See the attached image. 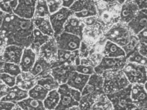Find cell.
Wrapping results in <instances>:
<instances>
[{
  "instance_id": "6da1fadb",
  "label": "cell",
  "mask_w": 147,
  "mask_h": 110,
  "mask_svg": "<svg viewBox=\"0 0 147 110\" xmlns=\"http://www.w3.org/2000/svg\"><path fill=\"white\" fill-rule=\"evenodd\" d=\"M34 29L33 19H23L14 14H5L0 30L5 47L15 45L25 48L30 47L31 44Z\"/></svg>"
},
{
  "instance_id": "7a4b0ae2",
  "label": "cell",
  "mask_w": 147,
  "mask_h": 110,
  "mask_svg": "<svg viewBox=\"0 0 147 110\" xmlns=\"http://www.w3.org/2000/svg\"><path fill=\"white\" fill-rule=\"evenodd\" d=\"M104 79L101 75L94 74L90 76L87 83L81 92L79 106L81 110H90L93 104L101 95L103 90Z\"/></svg>"
},
{
  "instance_id": "3957f363",
  "label": "cell",
  "mask_w": 147,
  "mask_h": 110,
  "mask_svg": "<svg viewBox=\"0 0 147 110\" xmlns=\"http://www.w3.org/2000/svg\"><path fill=\"white\" fill-rule=\"evenodd\" d=\"M101 76L104 79L103 90L105 94L119 91L130 84L122 70L106 71Z\"/></svg>"
},
{
  "instance_id": "277c9868",
  "label": "cell",
  "mask_w": 147,
  "mask_h": 110,
  "mask_svg": "<svg viewBox=\"0 0 147 110\" xmlns=\"http://www.w3.org/2000/svg\"><path fill=\"white\" fill-rule=\"evenodd\" d=\"M131 84L115 93L106 94L114 110H132L137 108L131 98Z\"/></svg>"
},
{
  "instance_id": "5b68a950",
  "label": "cell",
  "mask_w": 147,
  "mask_h": 110,
  "mask_svg": "<svg viewBox=\"0 0 147 110\" xmlns=\"http://www.w3.org/2000/svg\"><path fill=\"white\" fill-rule=\"evenodd\" d=\"M128 27L120 23L113 26L105 34V38L122 47L129 43L131 36Z\"/></svg>"
},
{
  "instance_id": "8992f818",
  "label": "cell",
  "mask_w": 147,
  "mask_h": 110,
  "mask_svg": "<svg viewBox=\"0 0 147 110\" xmlns=\"http://www.w3.org/2000/svg\"><path fill=\"white\" fill-rule=\"evenodd\" d=\"M130 84L147 83V67L132 63H127L122 70Z\"/></svg>"
},
{
  "instance_id": "52a82bcc",
  "label": "cell",
  "mask_w": 147,
  "mask_h": 110,
  "mask_svg": "<svg viewBox=\"0 0 147 110\" xmlns=\"http://www.w3.org/2000/svg\"><path fill=\"white\" fill-rule=\"evenodd\" d=\"M69 9L74 13V16L80 19L94 17L97 14L94 1H75Z\"/></svg>"
},
{
  "instance_id": "ba28073f",
  "label": "cell",
  "mask_w": 147,
  "mask_h": 110,
  "mask_svg": "<svg viewBox=\"0 0 147 110\" xmlns=\"http://www.w3.org/2000/svg\"><path fill=\"white\" fill-rule=\"evenodd\" d=\"M73 15L74 13L70 9L62 7L58 11L49 16V19L54 32V37L63 32L65 23Z\"/></svg>"
},
{
  "instance_id": "9c48e42d",
  "label": "cell",
  "mask_w": 147,
  "mask_h": 110,
  "mask_svg": "<svg viewBox=\"0 0 147 110\" xmlns=\"http://www.w3.org/2000/svg\"><path fill=\"white\" fill-rule=\"evenodd\" d=\"M55 38L58 49L74 52L80 47L82 39L74 35L63 32Z\"/></svg>"
},
{
  "instance_id": "30bf717a",
  "label": "cell",
  "mask_w": 147,
  "mask_h": 110,
  "mask_svg": "<svg viewBox=\"0 0 147 110\" xmlns=\"http://www.w3.org/2000/svg\"><path fill=\"white\" fill-rule=\"evenodd\" d=\"M126 63L125 57L111 58L103 57L98 64L94 67V71L95 74L101 75L106 71L122 70Z\"/></svg>"
},
{
  "instance_id": "8fae6325",
  "label": "cell",
  "mask_w": 147,
  "mask_h": 110,
  "mask_svg": "<svg viewBox=\"0 0 147 110\" xmlns=\"http://www.w3.org/2000/svg\"><path fill=\"white\" fill-rule=\"evenodd\" d=\"M147 83L131 84V98L137 108L147 109Z\"/></svg>"
},
{
  "instance_id": "7c38bea8",
  "label": "cell",
  "mask_w": 147,
  "mask_h": 110,
  "mask_svg": "<svg viewBox=\"0 0 147 110\" xmlns=\"http://www.w3.org/2000/svg\"><path fill=\"white\" fill-rule=\"evenodd\" d=\"M36 1L19 0L13 14L20 18L31 20L34 18Z\"/></svg>"
},
{
  "instance_id": "4fadbf2b",
  "label": "cell",
  "mask_w": 147,
  "mask_h": 110,
  "mask_svg": "<svg viewBox=\"0 0 147 110\" xmlns=\"http://www.w3.org/2000/svg\"><path fill=\"white\" fill-rule=\"evenodd\" d=\"M57 90L60 95V101L55 110H67L74 106L79 105V102L74 99L70 93V87L66 83L60 85Z\"/></svg>"
},
{
  "instance_id": "5bb4252c",
  "label": "cell",
  "mask_w": 147,
  "mask_h": 110,
  "mask_svg": "<svg viewBox=\"0 0 147 110\" xmlns=\"http://www.w3.org/2000/svg\"><path fill=\"white\" fill-rule=\"evenodd\" d=\"M75 71V65L63 64L52 67L50 74L60 85L67 83L68 79Z\"/></svg>"
},
{
  "instance_id": "9a60e30c",
  "label": "cell",
  "mask_w": 147,
  "mask_h": 110,
  "mask_svg": "<svg viewBox=\"0 0 147 110\" xmlns=\"http://www.w3.org/2000/svg\"><path fill=\"white\" fill-rule=\"evenodd\" d=\"M57 51L58 48L55 37H51L49 40L40 48L37 56L42 57L51 63L56 60Z\"/></svg>"
},
{
  "instance_id": "2e32d148",
  "label": "cell",
  "mask_w": 147,
  "mask_h": 110,
  "mask_svg": "<svg viewBox=\"0 0 147 110\" xmlns=\"http://www.w3.org/2000/svg\"><path fill=\"white\" fill-rule=\"evenodd\" d=\"M130 31L135 35L147 28V10L139 11L136 17L127 24Z\"/></svg>"
},
{
  "instance_id": "e0dca14e",
  "label": "cell",
  "mask_w": 147,
  "mask_h": 110,
  "mask_svg": "<svg viewBox=\"0 0 147 110\" xmlns=\"http://www.w3.org/2000/svg\"><path fill=\"white\" fill-rule=\"evenodd\" d=\"M24 48L15 45L7 46L2 52V58L5 63L19 65Z\"/></svg>"
},
{
  "instance_id": "ac0fdd59",
  "label": "cell",
  "mask_w": 147,
  "mask_h": 110,
  "mask_svg": "<svg viewBox=\"0 0 147 110\" xmlns=\"http://www.w3.org/2000/svg\"><path fill=\"white\" fill-rule=\"evenodd\" d=\"M139 11L134 1H125L120 10L119 18L121 23L128 24L136 17Z\"/></svg>"
},
{
  "instance_id": "d6986e66",
  "label": "cell",
  "mask_w": 147,
  "mask_h": 110,
  "mask_svg": "<svg viewBox=\"0 0 147 110\" xmlns=\"http://www.w3.org/2000/svg\"><path fill=\"white\" fill-rule=\"evenodd\" d=\"M85 27V24L80 19L73 15L69 18L65 23L63 32L76 36L82 40Z\"/></svg>"
},
{
  "instance_id": "ffe728a7",
  "label": "cell",
  "mask_w": 147,
  "mask_h": 110,
  "mask_svg": "<svg viewBox=\"0 0 147 110\" xmlns=\"http://www.w3.org/2000/svg\"><path fill=\"white\" fill-rule=\"evenodd\" d=\"M79 57V50L69 52L58 49L56 60L51 63V68L61 65H74L76 59Z\"/></svg>"
},
{
  "instance_id": "44dd1931",
  "label": "cell",
  "mask_w": 147,
  "mask_h": 110,
  "mask_svg": "<svg viewBox=\"0 0 147 110\" xmlns=\"http://www.w3.org/2000/svg\"><path fill=\"white\" fill-rule=\"evenodd\" d=\"M37 58V54L30 48H25L20 63L22 72L28 73L32 69Z\"/></svg>"
},
{
  "instance_id": "7402d4cb",
  "label": "cell",
  "mask_w": 147,
  "mask_h": 110,
  "mask_svg": "<svg viewBox=\"0 0 147 110\" xmlns=\"http://www.w3.org/2000/svg\"><path fill=\"white\" fill-rule=\"evenodd\" d=\"M51 65L44 58L37 56L36 60L30 74L35 78H37L50 73Z\"/></svg>"
},
{
  "instance_id": "603a6c76",
  "label": "cell",
  "mask_w": 147,
  "mask_h": 110,
  "mask_svg": "<svg viewBox=\"0 0 147 110\" xmlns=\"http://www.w3.org/2000/svg\"><path fill=\"white\" fill-rule=\"evenodd\" d=\"M28 97V91L23 90L15 85L12 87L7 88V93L2 98L1 101L11 102L16 105Z\"/></svg>"
},
{
  "instance_id": "cb8c5ba5",
  "label": "cell",
  "mask_w": 147,
  "mask_h": 110,
  "mask_svg": "<svg viewBox=\"0 0 147 110\" xmlns=\"http://www.w3.org/2000/svg\"><path fill=\"white\" fill-rule=\"evenodd\" d=\"M90 76L74 71L68 79L66 84L72 88L82 92L88 82Z\"/></svg>"
},
{
  "instance_id": "d4e9b609",
  "label": "cell",
  "mask_w": 147,
  "mask_h": 110,
  "mask_svg": "<svg viewBox=\"0 0 147 110\" xmlns=\"http://www.w3.org/2000/svg\"><path fill=\"white\" fill-rule=\"evenodd\" d=\"M104 57L118 58L125 57V52L121 47L110 41L107 40L102 51Z\"/></svg>"
},
{
  "instance_id": "484cf974",
  "label": "cell",
  "mask_w": 147,
  "mask_h": 110,
  "mask_svg": "<svg viewBox=\"0 0 147 110\" xmlns=\"http://www.w3.org/2000/svg\"><path fill=\"white\" fill-rule=\"evenodd\" d=\"M35 28L42 34L50 37L54 36V32L50 22L49 17L34 18L33 19Z\"/></svg>"
},
{
  "instance_id": "4316f807",
  "label": "cell",
  "mask_w": 147,
  "mask_h": 110,
  "mask_svg": "<svg viewBox=\"0 0 147 110\" xmlns=\"http://www.w3.org/2000/svg\"><path fill=\"white\" fill-rule=\"evenodd\" d=\"M36 84V80L30 72H22L16 77V85L23 90L28 91Z\"/></svg>"
},
{
  "instance_id": "83f0119b",
  "label": "cell",
  "mask_w": 147,
  "mask_h": 110,
  "mask_svg": "<svg viewBox=\"0 0 147 110\" xmlns=\"http://www.w3.org/2000/svg\"><path fill=\"white\" fill-rule=\"evenodd\" d=\"M50 38L48 36L44 35L35 28L33 31V40L29 48L34 51L37 55L40 48L47 42Z\"/></svg>"
},
{
  "instance_id": "f1b7e54d",
  "label": "cell",
  "mask_w": 147,
  "mask_h": 110,
  "mask_svg": "<svg viewBox=\"0 0 147 110\" xmlns=\"http://www.w3.org/2000/svg\"><path fill=\"white\" fill-rule=\"evenodd\" d=\"M36 79L37 84L42 86L49 92L58 89L60 86V84L54 79L50 73Z\"/></svg>"
},
{
  "instance_id": "f546056e",
  "label": "cell",
  "mask_w": 147,
  "mask_h": 110,
  "mask_svg": "<svg viewBox=\"0 0 147 110\" xmlns=\"http://www.w3.org/2000/svg\"><path fill=\"white\" fill-rule=\"evenodd\" d=\"M60 99V95L57 89L49 91L43 101L46 110H55L59 104Z\"/></svg>"
},
{
  "instance_id": "4dcf8cb0",
  "label": "cell",
  "mask_w": 147,
  "mask_h": 110,
  "mask_svg": "<svg viewBox=\"0 0 147 110\" xmlns=\"http://www.w3.org/2000/svg\"><path fill=\"white\" fill-rule=\"evenodd\" d=\"M23 110H46L43 101L34 99L28 97L18 103Z\"/></svg>"
},
{
  "instance_id": "1f68e13d",
  "label": "cell",
  "mask_w": 147,
  "mask_h": 110,
  "mask_svg": "<svg viewBox=\"0 0 147 110\" xmlns=\"http://www.w3.org/2000/svg\"><path fill=\"white\" fill-rule=\"evenodd\" d=\"M91 110H114L113 107L105 94L99 96L94 102Z\"/></svg>"
},
{
  "instance_id": "d6a6232c",
  "label": "cell",
  "mask_w": 147,
  "mask_h": 110,
  "mask_svg": "<svg viewBox=\"0 0 147 110\" xmlns=\"http://www.w3.org/2000/svg\"><path fill=\"white\" fill-rule=\"evenodd\" d=\"M49 92L42 87L36 84L28 91V96L34 99L43 101Z\"/></svg>"
},
{
  "instance_id": "836d02e7",
  "label": "cell",
  "mask_w": 147,
  "mask_h": 110,
  "mask_svg": "<svg viewBox=\"0 0 147 110\" xmlns=\"http://www.w3.org/2000/svg\"><path fill=\"white\" fill-rule=\"evenodd\" d=\"M50 15L46 1H36L34 18L49 17Z\"/></svg>"
},
{
  "instance_id": "e575fe53",
  "label": "cell",
  "mask_w": 147,
  "mask_h": 110,
  "mask_svg": "<svg viewBox=\"0 0 147 110\" xmlns=\"http://www.w3.org/2000/svg\"><path fill=\"white\" fill-rule=\"evenodd\" d=\"M138 48L128 56L125 57L126 63H135L147 67V58L142 56L139 54L138 50Z\"/></svg>"
},
{
  "instance_id": "d590c367",
  "label": "cell",
  "mask_w": 147,
  "mask_h": 110,
  "mask_svg": "<svg viewBox=\"0 0 147 110\" xmlns=\"http://www.w3.org/2000/svg\"><path fill=\"white\" fill-rule=\"evenodd\" d=\"M18 3V1H0V10L5 14L12 15Z\"/></svg>"
},
{
  "instance_id": "8d00e7d4",
  "label": "cell",
  "mask_w": 147,
  "mask_h": 110,
  "mask_svg": "<svg viewBox=\"0 0 147 110\" xmlns=\"http://www.w3.org/2000/svg\"><path fill=\"white\" fill-rule=\"evenodd\" d=\"M3 73L16 77L22 73V71L19 65L13 63H5L3 67Z\"/></svg>"
},
{
  "instance_id": "74e56055",
  "label": "cell",
  "mask_w": 147,
  "mask_h": 110,
  "mask_svg": "<svg viewBox=\"0 0 147 110\" xmlns=\"http://www.w3.org/2000/svg\"><path fill=\"white\" fill-rule=\"evenodd\" d=\"M139 43L138 39L135 36L132 35L131 38L128 44L122 47V48L125 52V57L128 56L131 53L134 51L138 47Z\"/></svg>"
},
{
  "instance_id": "f35d334b",
  "label": "cell",
  "mask_w": 147,
  "mask_h": 110,
  "mask_svg": "<svg viewBox=\"0 0 147 110\" xmlns=\"http://www.w3.org/2000/svg\"><path fill=\"white\" fill-rule=\"evenodd\" d=\"M94 68V66H85L80 64L75 66V71L83 75L91 76L95 74Z\"/></svg>"
},
{
  "instance_id": "ab89813d",
  "label": "cell",
  "mask_w": 147,
  "mask_h": 110,
  "mask_svg": "<svg viewBox=\"0 0 147 110\" xmlns=\"http://www.w3.org/2000/svg\"><path fill=\"white\" fill-rule=\"evenodd\" d=\"M0 80L8 87H12L16 85V77L6 73L0 74Z\"/></svg>"
},
{
  "instance_id": "60d3db41",
  "label": "cell",
  "mask_w": 147,
  "mask_h": 110,
  "mask_svg": "<svg viewBox=\"0 0 147 110\" xmlns=\"http://www.w3.org/2000/svg\"><path fill=\"white\" fill-rule=\"evenodd\" d=\"M51 15L58 11L62 7V1H46Z\"/></svg>"
},
{
  "instance_id": "b9f144b4",
  "label": "cell",
  "mask_w": 147,
  "mask_h": 110,
  "mask_svg": "<svg viewBox=\"0 0 147 110\" xmlns=\"http://www.w3.org/2000/svg\"><path fill=\"white\" fill-rule=\"evenodd\" d=\"M136 37L139 43L147 44V28L139 32Z\"/></svg>"
},
{
  "instance_id": "7bdbcfd3",
  "label": "cell",
  "mask_w": 147,
  "mask_h": 110,
  "mask_svg": "<svg viewBox=\"0 0 147 110\" xmlns=\"http://www.w3.org/2000/svg\"><path fill=\"white\" fill-rule=\"evenodd\" d=\"M15 104L5 101H0V110H12Z\"/></svg>"
},
{
  "instance_id": "ee69618b",
  "label": "cell",
  "mask_w": 147,
  "mask_h": 110,
  "mask_svg": "<svg viewBox=\"0 0 147 110\" xmlns=\"http://www.w3.org/2000/svg\"><path fill=\"white\" fill-rule=\"evenodd\" d=\"M70 93L74 99L79 103L81 98V92L79 90L70 87Z\"/></svg>"
},
{
  "instance_id": "f6af8a7d",
  "label": "cell",
  "mask_w": 147,
  "mask_h": 110,
  "mask_svg": "<svg viewBox=\"0 0 147 110\" xmlns=\"http://www.w3.org/2000/svg\"><path fill=\"white\" fill-rule=\"evenodd\" d=\"M7 88L8 87L0 80V101H1L2 98L6 95Z\"/></svg>"
},
{
  "instance_id": "bcb514c9",
  "label": "cell",
  "mask_w": 147,
  "mask_h": 110,
  "mask_svg": "<svg viewBox=\"0 0 147 110\" xmlns=\"http://www.w3.org/2000/svg\"><path fill=\"white\" fill-rule=\"evenodd\" d=\"M138 52L142 56L147 58V44L139 43L138 48Z\"/></svg>"
},
{
  "instance_id": "7dc6e473",
  "label": "cell",
  "mask_w": 147,
  "mask_h": 110,
  "mask_svg": "<svg viewBox=\"0 0 147 110\" xmlns=\"http://www.w3.org/2000/svg\"><path fill=\"white\" fill-rule=\"evenodd\" d=\"M134 1L138 7L139 11L147 9V1Z\"/></svg>"
},
{
  "instance_id": "c3c4849f",
  "label": "cell",
  "mask_w": 147,
  "mask_h": 110,
  "mask_svg": "<svg viewBox=\"0 0 147 110\" xmlns=\"http://www.w3.org/2000/svg\"><path fill=\"white\" fill-rule=\"evenodd\" d=\"M75 1H62V7L69 9L73 5Z\"/></svg>"
},
{
  "instance_id": "681fc988",
  "label": "cell",
  "mask_w": 147,
  "mask_h": 110,
  "mask_svg": "<svg viewBox=\"0 0 147 110\" xmlns=\"http://www.w3.org/2000/svg\"><path fill=\"white\" fill-rule=\"evenodd\" d=\"M5 47V42L2 35L1 30H0V49H4Z\"/></svg>"
},
{
  "instance_id": "f907efd6",
  "label": "cell",
  "mask_w": 147,
  "mask_h": 110,
  "mask_svg": "<svg viewBox=\"0 0 147 110\" xmlns=\"http://www.w3.org/2000/svg\"><path fill=\"white\" fill-rule=\"evenodd\" d=\"M5 62L3 60L2 55L0 54V74L3 73V69Z\"/></svg>"
},
{
  "instance_id": "816d5d0a",
  "label": "cell",
  "mask_w": 147,
  "mask_h": 110,
  "mask_svg": "<svg viewBox=\"0 0 147 110\" xmlns=\"http://www.w3.org/2000/svg\"><path fill=\"white\" fill-rule=\"evenodd\" d=\"M5 16V13H4L2 12L0 10V28L1 27L2 22H3V20H4Z\"/></svg>"
},
{
  "instance_id": "f5cc1de1",
  "label": "cell",
  "mask_w": 147,
  "mask_h": 110,
  "mask_svg": "<svg viewBox=\"0 0 147 110\" xmlns=\"http://www.w3.org/2000/svg\"><path fill=\"white\" fill-rule=\"evenodd\" d=\"M67 110H81L79 105L74 106L70 108H69Z\"/></svg>"
},
{
  "instance_id": "db71d44e",
  "label": "cell",
  "mask_w": 147,
  "mask_h": 110,
  "mask_svg": "<svg viewBox=\"0 0 147 110\" xmlns=\"http://www.w3.org/2000/svg\"><path fill=\"white\" fill-rule=\"evenodd\" d=\"M12 110H23L22 109V108L18 105L16 104L15 105V106L13 107V109H12Z\"/></svg>"
},
{
  "instance_id": "11a10c76",
  "label": "cell",
  "mask_w": 147,
  "mask_h": 110,
  "mask_svg": "<svg viewBox=\"0 0 147 110\" xmlns=\"http://www.w3.org/2000/svg\"><path fill=\"white\" fill-rule=\"evenodd\" d=\"M117 2H118L120 5H123L125 2V1H117Z\"/></svg>"
},
{
  "instance_id": "9f6ffc18",
  "label": "cell",
  "mask_w": 147,
  "mask_h": 110,
  "mask_svg": "<svg viewBox=\"0 0 147 110\" xmlns=\"http://www.w3.org/2000/svg\"><path fill=\"white\" fill-rule=\"evenodd\" d=\"M132 110H147V109H142V108H136Z\"/></svg>"
},
{
  "instance_id": "6f0895ef",
  "label": "cell",
  "mask_w": 147,
  "mask_h": 110,
  "mask_svg": "<svg viewBox=\"0 0 147 110\" xmlns=\"http://www.w3.org/2000/svg\"></svg>"
},
{
  "instance_id": "680465c9",
  "label": "cell",
  "mask_w": 147,
  "mask_h": 110,
  "mask_svg": "<svg viewBox=\"0 0 147 110\" xmlns=\"http://www.w3.org/2000/svg\"></svg>"
}]
</instances>
